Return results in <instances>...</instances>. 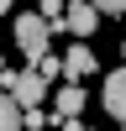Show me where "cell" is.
I'll return each mask as SVG.
<instances>
[{
    "instance_id": "6da1fadb",
    "label": "cell",
    "mask_w": 126,
    "mask_h": 131,
    "mask_svg": "<svg viewBox=\"0 0 126 131\" xmlns=\"http://www.w3.org/2000/svg\"><path fill=\"white\" fill-rule=\"evenodd\" d=\"M10 37H16L21 58L37 63L42 52H47V37H52V21L42 16V10H21V16H10Z\"/></svg>"
},
{
    "instance_id": "7a4b0ae2",
    "label": "cell",
    "mask_w": 126,
    "mask_h": 131,
    "mask_svg": "<svg viewBox=\"0 0 126 131\" xmlns=\"http://www.w3.org/2000/svg\"><path fill=\"white\" fill-rule=\"evenodd\" d=\"M0 89H5V94H16V105H21V110H32V105H42V94H47V79H42V73L37 68H5V73H0Z\"/></svg>"
},
{
    "instance_id": "3957f363",
    "label": "cell",
    "mask_w": 126,
    "mask_h": 131,
    "mask_svg": "<svg viewBox=\"0 0 126 131\" xmlns=\"http://www.w3.org/2000/svg\"><path fill=\"white\" fill-rule=\"evenodd\" d=\"M100 26V5L94 0H68V16H63V31H74V37H89V31Z\"/></svg>"
},
{
    "instance_id": "277c9868",
    "label": "cell",
    "mask_w": 126,
    "mask_h": 131,
    "mask_svg": "<svg viewBox=\"0 0 126 131\" xmlns=\"http://www.w3.org/2000/svg\"><path fill=\"white\" fill-rule=\"evenodd\" d=\"M94 68H100V58H94L89 42H68V52H63V79H89Z\"/></svg>"
},
{
    "instance_id": "5b68a950",
    "label": "cell",
    "mask_w": 126,
    "mask_h": 131,
    "mask_svg": "<svg viewBox=\"0 0 126 131\" xmlns=\"http://www.w3.org/2000/svg\"><path fill=\"white\" fill-rule=\"evenodd\" d=\"M100 105L116 121H126V68H110V79H105V89H100Z\"/></svg>"
},
{
    "instance_id": "8992f818",
    "label": "cell",
    "mask_w": 126,
    "mask_h": 131,
    "mask_svg": "<svg viewBox=\"0 0 126 131\" xmlns=\"http://www.w3.org/2000/svg\"><path fill=\"white\" fill-rule=\"evenodd\" d=\"M84 105H89V94H84V89H79L74 79H68V84H58V121H68V115H79Z\"/></svg>"
},
{
    "instance_id": "52a82bcc",
    "label": "cell",
    "mask_w": 126,
    "mask_h": 131,
    "mask_svg": "<svg viewBox=\"0 0 126 131\" xmlns=\"http://www.w3.org/2000/svg\"><path fill=\"white\" fill-rule=\"evenodd\" d=\"M21 121H26V115H21L16 94H5V89H0V131H21Z\"/></svg>"
},
{
    "instance_id": "ba28073f",
    "label": "cell",
    "mask_w": 126,
    "mask_h": 131,
    "mask_svg": "<svg viewBox=\"0 0 126 131\" xmlns=\"http://www.w3.org/2000/svg\"><path fill=\"white\" fill-rule=\"evenodd\" d=\"M32 68H37V73H42L47 84H52V79H63V58H58V52H42V58L32 63Z\"/></svg>"
},
{
    "instance_id": "9c48e42d",
    "label": "cell",
    "mask_w": 126,
    "mask_h": 131,
    "mask_svg": "<svg viewBox=\"0 0 126 131\" xmlns=\"http://www.w3.org/2000/svg\"><path fill=\"white\" fill-rule=\"evenodd\" d=\"M21 131H47V115L32 105V110H26V121H21Z\"/></svg>"
},
{
    "instance_id": "30bf717a",
    "label": "cell",
    "mask_w": 126,
    "mask_h": 131,
    "mask_svg": "<svg viewBox=\"0 0 126 131\" xmlns=\"http://www.w3.org/2000/svg\"><path fill=\"white\" fill-rule=\"evenodd\" d=\"M94 5H100V16H121V10H126V0H94Z\"/></svg>"
},
{
    "instance_id": "8fae6325",
    "label": "cell",
    "mask_w": 126,
    "mask_h": 131,
    "mask_svg": "<svg viewBox=\"0 0 126 131\" xmlns=\"http://www.w3.org/2000/svg\"><path fill=\"white\" fill-rule=\"evenodd\" d=\"M58 131H94V126H84L79 115H68V121H58Z\"/></svg>"
},
{
    "instance_id": "7c38bea8",
    "label": "cell",
    "mask_w": 126,
    "mask_h": 131,
    "mask_svg": "<svg viewBox=\"0 0 126 131\" xmlns=\"http://www.w3.org/2000/svg\"><path fill=\"white\" fill-rule=\"evenodd\" d=\"M10 10H16V0H0V16H10Z\"/></svg>"
},
{
    "instance_id": "4fadbf2b",
    "label": "cell",
    "mask_w": 126,
    "mask_h": 131,
    "mask_svg": "<svg viewBox=\"0 0 126 131\" xmlns=\"http://www.w3.org/2000/svg\"><path fill=\"white\" fill-rule=\"evenodd\" d=\"M0 73H5V58H0Z\"/></svg>"
},
{
    "instance_id": "5bb4252c",
    "label": "cell",
    "mask_w": 126,
    "mask_h": 131,
    "mask_svg": "<svg viewBox=\"0 0 126 131\" xmlns=\"http://www.w3.org/2000/svg\"><path fill=\"white\" fill-rule=\"evenodd\" d=\"M121 52H126V42H121Z\"/></svg>"
},
{
    "instance_id": "9a60e30c",
    "label": "cell",
    "mask_w": 126,
    "mask_h": 131,
    "mask_svg": "<svg viewBox=\"0 0 126 131\" xmlns=\"http://www.w3.org/2000/svg\"><path fill=\"white\" fill-rule=\"evenodd\" d=\"M121 131H126V121H121Z\"/></svg>"
}]
</instances>
